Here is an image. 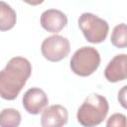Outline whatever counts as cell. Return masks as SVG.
Here are the masks:
<instances>
[{
	"label": "cell",
	"instance_id": "1",
	"mask_svg": "<svg viewBox=\"0 0 127 127\" xmlns=\"http://www.w3.org/2000/svg\"><path fill=\"white\" fill-rule=\"evenodd\" d=\"M32 73L31 63L22 57L12 58L0 72V94L5 100H14Z\"/></svg>",
	"mask_w": 127,
	"mask_h": 127
},
{
	"label": "cell",
	"instance_id": "2",
	"mask_svg": "<svg viewBox=\"0 0 127 127\" xmlns=\"http://www.w3.org/2000/svg\"><path fill=\"white\" fill-rule=\"evenodd\" d=\"M109 104L107 99L99 94H89L78 108L76 118L79 124L93 127L100 124L107 116Z\"/></svg>",
	"mask_w": 127,
	"mask_h": 127
},
{
	"label": "cell",
	"instance_id": "3",
	"mask_svg": "<svg viewBox=\"0 0 127 127\" xmlns=\"http://www.w3.org/2000/svg\"><path fill=\"white\" fill-rule=\"evenodd\" d=\"M100 64V55L95 48L82 47L74 52L70 59V68L76 75L88 76Z\"/></svg>",
	"mask_w": 127,
	"mask_h": 127
},
{
	"label": "cell",
	"instance_id": "4",
	"mask_svg": "<svg viewBox=\"0 0 127 127\" xmlns=\"http://www.w3.org/2000/svg\"><path fill=\"white\" fill-rule=\"evenodd\" d=\"M78 27L84 38L91 44L102 43L109 31L108 23L92 13H83L78 18Z\"/></svg>",
	"mask_w": 127,
	"mask_h": 127
},
{
	"label": "cell",
	"instance_id": "5",
	"mask_svg": "<svg viewBox=\"0 0 127 127\" xmlns=\"http://www.w3.org/2000/svg\"><path fill=\"white\" fill-rule=\"evenodd\" d=\"M70 51L69 41L60 35L46 38L41 46L43 57L50 62H60L66 58Z\"/></svg>",
	"mask_w": 127,
	"mask_h": 127
},
{
	"label": "cell",
	"instance_id": "6",
	"mask_svg": "<svg viewBox=\"0 0 127 127\" xmlns=\"http://www.w3.org/2000/svg\"><path fill=\"white\" fill-rule=\"evenodd\" d=\"M48 103L49 98L46 92L39 87H32L23 95V107L28 113L33 115L42 112Z\"/></svg>",
	"mask_w": 127,
	"mask_h": 127
},
{
	"label": "cell",
	"instance_id": "7",
	"mask_svg": "<svg viewBox=\"0 0 127 127\" xmlns=\"http://www.w3.org/2000/svg\"><path fill=\"white\" fill-rule=\"evenodd\" d=\"M68 113L65 107L60 104L51 105L43 110L41 125L44 127H61L67 123Z\"/></svg>",
	"mask_w": 127,
	"mask_h": 127
},
{
	"label": "cell",
	"instance_id": "8",
	"mask_svg": "<svg viewBox=\"0 0 127 127\" xmlns=\"http://www.w3.org/2000/svg\"><path fill=\"white\" fill-rule=\"evenodd\" d=\"M105 78L109 82H118L127 78V54L115 56L104 70Z\"/></svg>",
	"mask_w": 127,
	"mask_h": 127
},
{
	"label": "cell",
	"instance_id": "9",
	"mask_svg": "<svg viewBox=\"0 0 127 127\" xmlns=\"http://www.w3.org/2000/svg\"><path fill=\"white\" fill-rule=\"evenodd\" d=\"M67 24L65 14L57 9H49L41 15V26L50 33L61 32Z\"/></svg>",
	"mask_w": 127,
	"mask_h": 127
},
{
	"label": "cell",
	"instance_id": "10",
	"mask_svg": "<svg viewBox=\"0 0 127 127\" xmlns=\"http://www.w3.org/2000/svg\"><path fill=\"white\" fill-rule=\"evenodd\" d=\"M0 30H11L16 24V12L4 1L0 2Z\"/></svg>",
	"mask_w": 127,
	"mask_h": 127
},
{
	"label": "cell",
	"instance_id": "11",
	"mask_svg": "<svg viewBox=\"0 0 127 127\" xmlns=\"http://www.w3.org/2000/svg\"><path fill=\"white\" fill-rule=\"evenodd\" d=\"M21 123V114L14 108H5L0 114L1 127H17Z\"/></svg>",
	"mask_w": 127,
	"mask_h": 127
},
{
	"label": "cell",
	"instance_id": "12",
	"mask_svg": "<svg viewBox=\"0 0 127 127\" xmlns=\"http://www.w3.org/2000/svg\"><path fill=\"white\" fill-rule=\"evenodd\" d=\"M111 44L118 49L127 48V24L121 23L114 27L111 38Z\"/></svg>",
	"mask_w": 127,
	"mask_h": 127
},
{
	"label": "cell",
	"instance_id": "13",
	"mask_svg": "<svg viewBox=\"0 0 127 127\" xmlns=\"http://www.w3.org/2000/svg\"><path fill=\"white\" fill-rule=\"evenodd\" d=\"M107 127H127V118L124 114L122 113H114L112 114L107 122H106Z\"/></svg>",
	"mask_w": 127,
	"mask_h": 127
},
{
	"label": "cell",
	"instance_id": "14",
	"mask_svg": "<svg viewBox=\"0 0 127 127\" xmlns=\"http://www.w3.org/2000/svg\"><path fill=\"white\" fill-rule=\"evenodd\" d=\"M118 101L120 105L127 110V85H124L118 92Z\"/></svg>",
	"mask_w": 127,
	"mask_h": 127
},
{
	"label": "cell",
	"instance_id": "15",
	"mask_svg": "<svg viewBox=\"0 0 127 127\" xmlns=\"http://www.w3.org/2000/svg\"><path fill=\"white\" fill-rule=\"evenodd\" d=\"M24 2H26L27 4L29 5H32V6H37V5H40L42 4L45 0H23Z\"/></svg>",
	"mask_w": 127,
	"mask_h": 127
}]
</instances>
